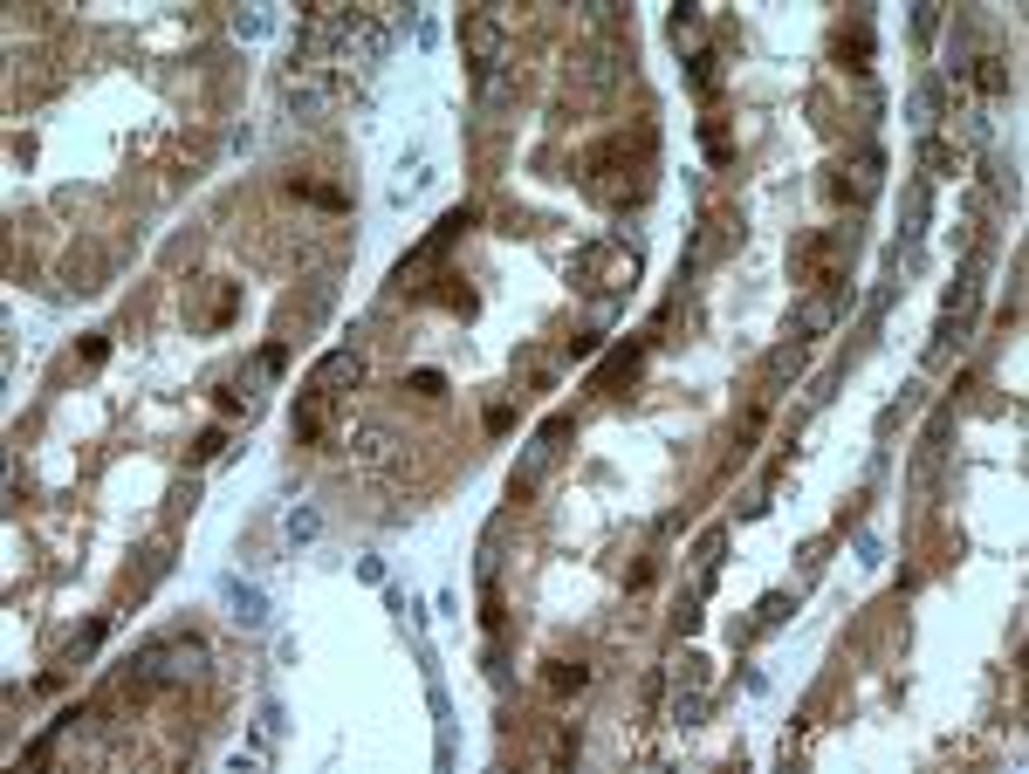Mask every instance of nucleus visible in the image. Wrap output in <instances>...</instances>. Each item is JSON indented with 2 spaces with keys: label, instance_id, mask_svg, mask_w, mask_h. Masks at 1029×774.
I'll use <instances>...</instances> for the list:
<instances>
[{
  "label": "nucleus",
  "instance_id": "nucleus-1",
  "mask_svg": "<svg viewBox=\"0 0 1029 774\" xmlns=\"http://www.w3.org/2000/svg\"><path fill=\"white\" fill-rule=\"evenodd\" d=\"M652 172H659V138L652 124H631V131H611L598 138L583 158H577V185L598 199V207H639L652 192Z\"/></svg>",
  "mask_w": 1029,
  "mask_h": 774
},
{
  "label": "nucleus",
  "instance_id": "nucleus-2",
  "mask_svg": "<svg viewBox=\"0 0 1029 774\" xmlns=\"http://www.w3.org/2000/svg\"><path fill=\"white\" fill-rule=\"evenodd\" d=\"M200 665H207V644L200 637H158V644H144L138 659H131V672L117 678V700H144V692L186 685V678H200Z\"/></svg>",
  "mask_w": 1029,
  "mask_h": 774
},
{
  "label": "nucleus",
  "instance_id": "nucleus-3",
  "mask_svg": "<svg viewBox=\"0 0 1029 774\" xmlns=\"http://www.w3.org/2000/svg\"><path fill=\"white\" fill-rule=\"evenodd\" d=\"M570 281L590 295H625L639 281V248H625V240H583L570 254Z\"/></svg>",
  "mask_w": 1029,
  "mask_h": 774
},
{
  "label": "nucleus",
  "instance_id": "nucleus-4",
  "mask_svg": "<svg viewBox=\"0 0 1029 774\" xmlns=\"http://www.w3.org/2000/svg\"><path fill=\"white\" fill-rule=\"evenodd\" d=\"M845 261H851V227H823V233L797 240V254H789V274L810 281V289H830V281H845Z\"/></svg>",
  "mask_w": 1029,
  "mask_h": 774
},
{
  "label": "nucleus",
  "instance_id": "nucleus-5",
  "mask_svg": "<svg viewBox=\"0 0 1029 774\" xmlns=\"http://www.w3.org/2000/svg\"><path fill=\"white\" fill-rule=\"evenodd\" d=\"M563 445H570V419H563V412H557V419H542L536 439H529V453H522V466H514V480H508V494H514V501H529L536 486H542V473L557 466Z\"/></svg>",
  "mask_w": 1029,
  "mask_h": 774
},
{
  "label": "nucleus",
  "instance_id": "nucleus-6",
  "mask_svg": "<svg viewBox=\"0 0 1029 774\" xmlns=\"http://www.w3.org/2000/svg\"><path fill=\"white\" fill-rule=\"evenodd\" d=\"M460 42H467V69H473V83L488 90V76H494V62H501V49H508V28H501V14H488V8L460 14Z\"/></svg>",
  "mask_w": 1029,
  "mask_h": 774
},
{
  "label": "nucleus",
  "instance_id": "nucleus-7",
  "mask_svg": "<svg viewBox=\"0 0 1029 774\" xmlns=\"http://www.w3.org/2000/svg\"><path fill=\"white\" fill-rule=\"evenodd\" d=\"M823 185H830V199H838V207H872L879 185H886V158H879V151H858L851 165H830Z\"/></svg>",
  "mask_w": 1029,
  "mask_h": 774
},
{
  "label": "nucleus",
  "instance_id": "nucleus-8",
  "mask_svg": "<svg viewBox=\"0 0 1029 774\" xmlns=\"http://www.w3.org/2000/svg\"><path fill=\"white\" fill-rule=\"evenodd\" d=\"M467 227H473V207H460V213H447V220H440V227H432V233L419 240V248H412V254L399 261V289H419V274H426V268H440V261H447V248H453V240H460Z\"/></svg>",
  "mask_w": 1029,
  "mask_h": 774
},
{
  "label": "nucleus",
  "instance_id": "nucleus-9",
  "mask_svg": "<svg viewBox=\"0 0 1029 774\" xmlns=\"http://www.w3.org/2000/svg\"><path fill=\"white\" fill-rule=\"evenodd\" d=\"M330 425H337V398L302 384V398H296V445H323Z\"/></svg>",
  "mask_w": 1029,
  "mask_h": 774
},
{
  "label": "nucleus",
  "instance_id": "nucleus-10",
  "mask_svg": "<svg viewBox=\"0 0 1029 774\" xmlns=\"http://www.w3.org/2000/svg\"><path fill=\"white\" fill-rule=\"evenodd\" d=\"M358 378H364V356H358V350L343 343V350H330V356H323V363H316V371H309V391H330V398H343V391L358 384Z\"/></svg>",
  "mask_w": 1029,
  "mask_h": 774
},
{
  "label": "nucleus",
  "instance_id": "nucleus-11",
  "mask_svg": "<svg viewBox=\"0 0 1029 774\" xmlns=\"http://www.w3.org/2000/svg\"><path fill=\"white\" fill-rule=\"evenodd\" d=\"M412 295H419V302H440L447 315H473V309H481V302H473V289H467V281H460L453 268H440L432 281H419Z\"/></svg>",
  "mask_w": 1029,
  "mask_h": 774
},
{
  "label": "nucleus",
  "instance_id": "nucleus-12",
  "mask_svg": "<svg viewBox=\"0 0 1029 774\" xmlns=\"http://www.w3.org/2000/svg\"><path fill=\"white\" fill-rule=\"evenodd\" d=\"M289 192L309 199V207H323V213H350V185H337V179H309V172H296Z\"/></svg>",
  "mask_w": 1029,
  "mask_h": 774
},
{
  "label": "nucleus",
  "instance_id": "nucleus-13",
  "mask_svg": "<svg viewBox=\"0 0 1029 774\" xmlns=\"http://www.w3.org/2000/svg\"><path fill=\"white\" fill-rule=\"evenodd\" d=\"M830 56H838L845 69H865L872 62V21H845L838 34H830Z\"/></svg>",
  "mask_w": 1029,
  "mask_h": 774
},
{
  "label": "nucleus",
  "instance_id": "nucleus-14",
  "mask_svg": "<svg viewBox=\"0 0 1029 774\" xmlns=\"http://www.w3.org/2000/svg\"><path fill=\"white\" fill-rule=\"evenodd\" d=\"M233 315H241V281H213V295L200 309V330H227Z\"/></svg>",
  "mask_w": 1029,
  "mask_h": 774
},
{
  "label": "nucleus",
  "instance_id": "nucleus-15",
  "mask_svg": "<svg viewBox=\"0 0 1029 774\" xmlns=\"http://www.w3.org/2000/svg\"><path fill=\"white\" fill-rule=\"evenodd\" d=\"M838 309H845V289H838V281H830V289H823V295H817V302H810V309L797 315V330H803V336L830 330V322H838Z\"/></svg>",
  "mask_w": 1029,
  "mask_h": 774
},
{
  "label": "nucleus",
  "instance_id": "nucleus-16",
  "mask_svg": "<svg viewBox=\"0 0 1029 774\" xmlns=\"http://www.w3.org/2000/svg\"><path fill=\"white\" fill-rule=\"evenodd\" d=\"M542 678H549V692L563 700V692H583V685H590V665H583V659H549Z\"/></svg>",
  "mask_w": 1029,
  "mask_h": 774
},
{
  "label": "nucleus",
  "instance_id": "nucleus-17",
  "mask_svg": "<svg viewBox=\"0 0 1029 774\" xmlns=\"http://www.w3.org/2000/svg\"><path fill=\"white\" fill-rule=\"evenodd\" d=\"M672 42H680L687 56H707V21H700V8H680V14H672Z\"/></svg>",
  "mask_w": 1029,
  "mask_h": 774
},
{
  "label": "nucleus",
  "instance_id": "nucleus-18",
  "mask_svg": "<svg viewBox=\"0 0 1029 774\" xmlns=\"http://www.w3.org/2000/svg\"><path fill=\"white\" fill-rule=\"evenodd\" d=\"M358 466H364V473H384V466H391V439H384V432H364V439H358Z\"/></svg>",
  "mask_w": 1029,
  "mask_h": 774
},
{
  "label": "nucleus",
  "instance_id": "nucleus-19",
  "mask_svg": "<svg viewBox=\"0 0 1029 774\" xmlns=\"http://www.w3.org/2000/svg\"><path fill=\"white\" fill-rule=\"evenodd\" d=\"M975 83H981L988 97H1002V90H1009V62H1002V56H981V69H975Z\"/></svg>",
  "mask_w": 1029,
  "mask_h": 774
},
{
  "label": "nucleus",
  "instance_id": "nucleus-20",
  "mask_svg": "<svg viewBox=\"0 0 1029 774\" xmlns=\"http://www.w3.org/2000/svg\"><path fill=\"white\" fill-rule=\"evenodd\" d=\"M254 404H261V398H254V391H248L241 378H233V384H220V412H227V419H233V412H241V419H248V412H254Z\"/></svg>",
  "mask_w": 1029,
  "mask_h": 774
},
{
  "label": "nucleus",
  "instance_id": "nucleus-21",
  "mask_svg": "<svg viewBox=\"0 0 1029 774\" xmlns=\"http://www.w3.org/2000/svg\"><path fill=\"white\" fill-rule=\"evenodd\" d=\"M700 144H707V158H728V151H735V138H728V124H721V117H707Z\"/></svg>",
  "mask_w": 1029,
  "mask_h": 774
},
{
  "label": "nucleus",
  "instance_id": "nucleus-22",
  "mask_svg": "<svg viewBox=\"0 0 1029 774\" xmlns=\"http://www.w3.org/2000/svg\"><path fill=\"white\" fill-rule=\"evenodd\" d=\"M220 445H227V432H220V425H207L200 439H192V466H207V460H220Z\"/></svg>",
  "mask_w": 1029,
  "mask_h": 774
},
{
  "label": "nucleus",
  "instance_id": "nucleus-23",
  "mask_svg": "<svg viewBox=\"0 0 1029 774\" xmlns=\"http://www.w3.org/2000/svg\"><path fill=\"white\" fill-rule=\"evenodd\" d=\"M406 391H412V398H447V378H440V371H412Z\"/></svg>",
  "mask_w": 1029,
  "mask_h": 774
},
{
  "label": "nucleus",
  "instance_id": "nucleus-24",
  "mask_svg": "<svg viewBox=\"0 0 1029 774\" xmlns=\"http://www.w3.org/2000/svg\"><path fill=\"white\" fill-rule=\"evenodd\" d=\"M316 527H323V521H316V507H296L289 514V542H316Z\"/></svg>",
  "mask_w": 1029,
  "mask_h": 774
},
{
  "label": "nucleus",
  "instance_id": "nucleus-25",
  "mask_svg": "<svg viewBox=\"0 0 1029 774\" xmlns=\"http://www.w3.org/2000/svg\"><path fill=\"white\" fill-rule=\"evenodd\" d=\"M233 617H241V624H261V596H254V590H233Z\"/></svg>",
  "mask_w": 1029,
  "mask_h": 774
},
{
  "label": "nucleus",
  "instance_id": "nucleus-26",
  "mask_svg": "<svg viewBox=\"0 0 1029 774\" xmlns=\"http://www.w3.org/2000/svg\"><path fill=\"white\" fill-rule=\"evenodd\" d=\"M508 425H514V404L494 398V404H488V432H508Z\"/></svg>",
  "mask_w": 1029,
  "mask_h": 774
},
{
  "label": "nucleus",
  "instance_id": "nucleus-27",
  "mask_svg": "<svg viewBox=\"0 0 1029 774\" xmlns=\"http://www.w3.org/2000/svg\"><path fill=\"white\" fill-rule=\"evenodd\" d=\"M598 343H605L598 330H583V336H570V343H563V356H590V350H598Z\"/></svg>",
  "mask_w": 1029,
  "mask_h": 774
}]
</instances>
